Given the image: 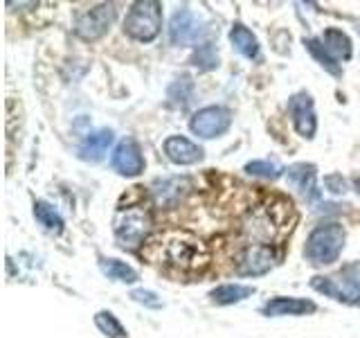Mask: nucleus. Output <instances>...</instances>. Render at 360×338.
Instances as JSON below:
<instances>
[{"label":"nucleus","instance_id":"1","mask_svg":"<svg viewBox=\"0 0 360 338\" xmlns=\"http://www.w3.org/2000/svg\"><path fill=\"white\" fill-rule=\"evenodd\" d=\"M162 257L180 273H198L210 264V248L196 234L176 230L165 237Z\"/></svg>","mask_w":360,"mask_h":338},{"label":"nucleus","instance_id":"2","mask_svg":"<svg viewBox=\"0 0 360 338\" xmlns=\"http://www.w3.org/2000/svg\"><path fill=\"white\" fill-rule=\"evenodd\" d=\"M345 228L338 223L318 225L307 239L304 246V257L309 259L313 266H329L340 257L345 248Z\"/></svg>","mask_w":360,"mask_h":338},{"label":"nucleus","instance_id":"3","mask_svg":"<svg viewBox=\"0 0 360 338\" xmlns=\"http://www.w3.org/2000/svg\"><path fill=\"white\" fill-rule=\"evenodd\" d=\"M162 27V5L155 3V0H140V3H133L131 11L124 18V32L129 34L131 39L149 43L153 41Z\"/></svg>","mask_w":360,"mask_h":338},{"label":"nucleus","instance_id":"4","mask_svg":"<svg viewBox=\"0 0 360 338\" xmlns=\"http://www.w3.org/2000/svg\"><path fill=\"white\" fill-rule=\"evenodd\" d=\"M311 287L338 302L360 304V262L347 264L340 273L333 277H322V275L313 277Z\"/></svg>","mask_w":360,"mask_h":338},{"label":"nucleus","instance_id":"5","mask_svg":"<svg viewBox=\"0 0 360 338\" xmlns=\"http://www.w3.org/2000/svg\"><path fill=\"white\" fill-rule=\"evenodd\" d=\"M112 228H115L117 244L127 251H135L151 232V214L140 206L120 210L112 221Z\"/></svg>","mask_w":360,"mask_h":338},{"label":"nucleus","instance_id":"6","mask_svg":"<svg viewBox=\"0 0 360 338\" xmlns=\"http://www.w3.org/2000/svg\"><path fill=\"white\" fill-rule=\"evenodd\" d=\"M112 20H115V5H97L77 16L75 34L84 41H97L110 30Z\"/></svg>","mask_w":360,"mask_h":338},{"label":"nucleus","instance_id":"7","mask_svg":"<svg viewBox=\"0 0 360 338\" xmlns=\"http://www.w3.org/2000/svg\"><path fill=\"white\" fill-rule=\"evenodd\" d=\"M230 124H232V115H230L228 108L205 106L198 113H194V118L189 120V129L194 135H198V138L212 140V138H219V135H223L225 131H228Z\"/></svg>","mask_w":360,"mask_h":338},{"label":"nucleus","instance_id":"8","mask_svg":"<svg viewBox=\"0 0 360 338\" xmlns=\"http://www.w3.org/2000/svg\"><path fill=\"white\" fill-rule=\"evenodd\" d=\"M275 259L277 255L270 246L250 244L248 248H243L239 262H236V270H239V275H248V277L264 275L275 266Z\"/></svg>","mask_w":360,"mask_h":338},{"label":"nucleus","instance_id":"9","mask_svg":"<svg viewBox=\"0 0 360 338\" xmlns=\"http://www.w3.org/2000/svg\"><path fill=\"white\" fill-rule=\"evenodd\" d=\"M200 18L189 7H180L169 20V39L174 45H191L200 39Z\"/></svg>","mask_w":360,"mask_h":338},{"label":"nucleus","instance_id":"10","mask_svg":"<svg viewBox=\"0 0 360 338\" xmlns=\"http://www.w3.org/2000/svg\"><path fill=\"white\" fill-rule=\"evenodd\" d=\"M110 165L122 176H138L144 172V158L140 144L133 138H124L110 156Z\"/></svg>","mask_w":360,"mask_h":338},{"label":"nucleus","instance_id":"11","mask_svg":"<svg viewBox=\"0 0 360 338\" xmlns=\"http://www.w3.org/2000/svg\"><path fill=\"white\" fill-rule=\"evenodd\" d=\"M288 113L292 118L297 133L302 138H313L315 129H318V120H315V108L313 99L309 93H297L288 99Z\"/></svg>","mask_w":360,"mask_h":338},{"label":"nucleus","instance_id":"12","mask_svg":"<svg viewBox=\"0 0 360 338\" xmlns=\"http://www.w3.org/2000/svg\"><path fill=\"white\" fill-rule=\"evenodd\" d=\"M165 154L174 165H194L202 161V149L183 135H172L165 140Z\"/></svg>","mask_w":360,"mask_h":338},{"label":"nucleus","instance_id":"13","mask_svg":"<svg viewBox=\"0 0 360 338\" xmlns=\"http://www.w3.org/2000/svg\"><path fill=\"white\" fill-rule=\"evenodd\" d=\"M286 176L292 185L300 189V194L309 201H318L320 199V189L315 185V167L307 163H297L286 169Z\"/></svg>","mask_w":360,"mask_h":338},{"label":"nucleus","instance_id":"14","mask_svg":"<svg viewBox=\"0 0 360 338\" xmlns=\"http://www.w3.org/2000/svg\"><path fill=\"white\" fill-rule=\"evenodd\" d=\"M110 142H112V131L110 129H101V131L90 133L88 138L79 144V158L86 161V163H99L101 158L106 156Z\"/></svg>","mask_w":360,"mask_h":338},{"label":"nucleus","instance_id":"15","mask_svg":"<svg viewBox=\"0 0 360 338\" xmlns=\"http://www.w3.org/2000/svg\"><path fill=\"white\" fill-rule=\"evenodd\" d=\"M189 189L187 178H162L155 180L153 185V196L160 206H176V203L185 196V192Z\"/></svg>","mask_w":360,"mask_h":338},{"label":"nucleus","instance_id":"16","mask_svg":"<svg viewBox=\"0 0 360 338\" xmlns=\"http://www.w3.org/2000/svg\"><path fill=\"white\" fill-rule=\"evenodd\" d=\"M315 304L311 300L302 298H273L266 302L264 313L266 315H302V313H313Z\"/></svg>","mask_w":360,"mask_h":338},{"label":"nucleus","instance_id":"17","mask_svg":"<svg viewBox=\"0 0 360 338\" xmlns=\"http://www.w3.org/2000/svg\"><path fill=\"white\" fill-rule=\"evenodd\" d=\"M324 52L331 56V59L338 63L340 59H349L352 56V41H349V37L345 32L335 30V27H329L324 32V37L320 39Z\"/></svg>","mask_w":360,"mask_h":338},{"label":"nucleus","instance_id":"18","mask_svg":"<svg viewBox=\"0 0 360 338\" xmlns=\"http://www.w3.org/2000/svg\"><path fill=\"white\" fill-rule=\"evenodd\" d=\"M230 41L234 45V50L243 54L245 59H255V56L259 54V43H257V37L255 34L243 27V25H234L232 32H230Z\"/></svg>","mask_w":360,"mask_h":338},{"label":"nucleus","instance_id":"19","mask_svg":"<svg viewBox=\"0 0 360 338\" xmlns=\"http://www.w3.org/2000/svg\"><path fill=\"white\" fill-rule=\"evenodd\" d=\"M34 217H37V221H39L48 232H52V234H59V232L63 230V219H61V214L56 212V208L50 206L48 201H37V203H34Z\"/></svg>","mask_w":360,"mask_h":338},{"label":"nucleus","instance_id":"20","mask_svg":"<svg viewBox=\"0 0 360 338\" xmlns=\"http://www.w3.org/2000/svg\"><path fill=\"white\" fill-rule=\"evenodd\" d=\"M255 293V287H245V284H221L217 287L210 298L217 302V304H234V302H241L245 298H250Z\"/></svg>","mask_w":360,"mask_h":338},{"label":"nucleus","instance_id":"21","mask_svg":"<svg viewBox=\"0 0 360 338\" xmlns=\"http://www.w3.org/2000/svg\"><path fill=\"white\" fill-rule=\"evenodd\" d=\"M99 268L106 277L117 280V282H122V284H133V282L138 280V273H135L129 264L120 262V259H101Z\"/></svg>","mask_w":360,"mask_h":338},{"label":"nucleus","instance_id":"22","mask_svg":"<svg viewBox=\"0 0 360 338\" xmlns=\"http://www.w3.org/2000/svg\"><path fill=\"white\" fill-rule=\"evenodd\" d=\"M95 325H97V330H99L101 334H106L108 338H124V336H127V332H124L122 323H120L110 311H99V313L95 315Z\"/></svg>","mask_w":360,"mask_h":338},{"label":"nucleus","instance_id":"23","mask_svg":"<svg viewBox=\"0 0 360 338\" xmlns=\"http://www.w3.org/2000/svg\"><path fill=\"white\" fill-rule=\"evenodd\" d=\"M307 43V48H309V52L315 56V59H318L326 70L329 73H333V75H340V68H338V63L331 59L329 54L324 52V48H322V43H320V39H309V41H304Z\"/></svg>","mask_w":360,"mask_h":338},{"label":"nucleus","instance_id":"24","mask_svg":"<svg viewBox=\"0 0 360 338\" xmlns=\"http://www.w3.org/2000/svg\"><path fill=\"white\" fill-rule=\"evenodd\" d=\"M245 172L248 174H255V176H262V178H279L281 176V167L270 163V161H252L245 165Z\"/></svg>","mask_w":360,"mask_h":338},{"label":"nucleus","instance_id":"25","mask_svg":"<svg viewBox=\"0 0 360 338\" xmlns=\"http://www.w3.org/2000/svg\"><path fill=\"white\" fill-rule=\"evenodd\" d=\"M131 298L135 300V302H140V304H144V307H151V309H160L162 307V300L155 296L153 291H144V289H135L133 293H131Z\"/></svg>","mask_w":360,"mask_h":338},{"label":"nucleus","instance_id":"26","mask_svg":"<svg viewBox=\"0 0 360 338\" xmlns=\"http://www.w3.org/2000/svg\"><path fill=\"white\" fill-rule=\"evenodd\" d=\"M324 185L329 187V192H333V194H345V192H347V183H345V178L340 174L326 176L324 178Z\"/></svg>","mask_w":360,"mask_h":338},{"label":"nucleus","instance_id":"27","mask_svg":"<svg viewBox=\"0 0 360 338\" xmlns=\"http://www.w3.org/2000/svg\"><path fill=\"white\" fill-rule=\"evenodd\" d=\"M354 185H356V189H358V194H360V178H356V180H354Z\"/></svg>","mask_w":360,"mask_h":338}]
</instances>
